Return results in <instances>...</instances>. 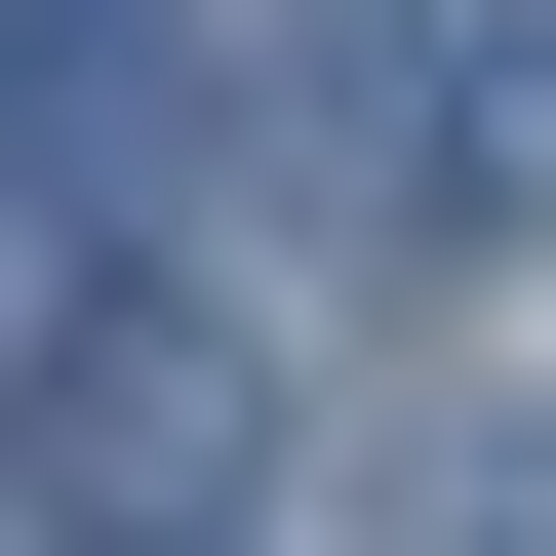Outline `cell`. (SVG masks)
I'll use <instances>...</instances> for the list:
<instances>
[{
  "label": "cell",
  "mask_w": 556,
  "mask_h": 556,
  "mask_svg": "<svg viewBox=\"0 0 556 556\" xmlns=\"http://www.w3.org/2000/svg\"><path fill=\"white\" fill-rule=\"evenodd\" d=\"M278 199H318V239H477V199H517V80H477V40H278Z\"/></svg>",
  "instance_id": "cell-2"
},
{
  "label": "cell",
  "mask_w": 556,
  "mask_h": 556,
  "mask_svg": "<svg viewBox=\"0 0 556 556\" xmlns=\"http://www.w3.org/2000/svg\"><path fill=\"white\" fill-rule=\"evenodd\" d=\"M0 517H40V556H239L278 517V318L40 278V318H0Z\"/></svg>",
  "instance_id": "cell-1"
},
{
  "label": "cell",
  "mask_w": 556,
  "mask_h": 556,
  "mask_svg": "<svg viewBox=\"0 0 556 556\" xmlns=\"http://www.w3.org/2000/svg\"><path fill=\"white\" fill-rule=\"evenodd\" d=\"M0 160L160 199V160H199V40H160V0H0Z\"/></svg>",
  "instance_id": "cell-3"
},
{
  "label": "cell",
  "mask_w": 556,
  "mask_h": 556,
  "mask_svg": "<svg viewBox=\"0 0 556 556\" xmlns=\"http://www.w3.org/2000/svg\"><path fill=\"white\" fill-rule=\"evenodd\" d=\"M0 318H40V239H0Z\"/></svg>",
  "instance_id": "cell-4"
}]
</instances>
